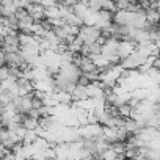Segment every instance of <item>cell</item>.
<instances>
[{
    "mask_svg": "<svg viewBox=\"0 0 160 160\" xmlns=\"http://www.w3.org/2000/svg\"><path fill=\"white\" fill-rule=\"evenodd\" d=\"M77 36L83 42H94L101 39V28L96 27L94 24H82L78 27Z\"/></svg>",
    "mask_w": 160,
    "mask_h": 160,
    "instance_id": "cell-1",
    "label": "cell"
},
{
    "mask_svg": "<svg viewBox=\"0 0 160 160\" xmlns=\"http://www.w3.org/2000/svg\"><path fill=\"white\" fill-rule=\"evenodd\" d=\"M88 88L87 87H82V85H75L74 90L71 91V99L72 102H82L85 99H88Z\"/></svg>",
    "mask_w": 160,
    "mask_h": 160,
    "instance_id": "cell-2",
    "label": "cell"
},
{
    "mask_svg": "<svg viewBox=\"0 0 160 160\" xmlns=\"http://www.w3.org/2000/svg\"><path fill=\"white\" fill-rule=\"evenodd\" d=\"M133 49H135V44H133V42L126 41V39H121L119 44H118V57L122 60V58L129 57V55L133 52Z\"/></svg>",
    "mask_w": 160,
    "mask_h": 160,
    "instance_id": "cell-3",
    "label": "cell"
},
{
    "mask_svg": "<svg viewBox=\"0 0 160 160\" xmlns=\"http://www.w3.org/2000/svg\"><path fill=\"white\" fill-rule=\"evenodd\" d=\"M144 13H146V21L148 22H152V24H158L160 22V13L155 10V7L146 8Z\"/></svg>",
    "mask_w": 160,
    "mask_h": 160,
    "instance_id": "cell-4",
    "label": "cell"
},
{
    "mask_svg": "<svg viewBox=\"0 0 160 160\" xmlns=\"http://www.w3.org/2000/svg\"><path fill=\"white\" fill-rule=\"evenodd\" d=\"M39 138V135H38V130H27L25 132V135H24V144H33L36 140Z\"/></svg>",
    "mask_w": 160,
    "mask_h": 160,
    "instance_id": "cell-5",
    "label": "cell"
},
{
    "mask_svg": "<svg viewBox=\"0 0 160 160\" xmlns=\"http://www.w3.org/2000/svg\"><path fill=\"white\" fill-rule=\"evenodd\" d=\"M124 129L127 130V132H130V133H133V132H137L140 127H138V124H137V121L132 118V116H129V118H126V122H124Z\"/></svg>",
    "mask_w": 160,
    "mask_h": 160,
    "instance_id": "cell-6",
    "label": "cell"
},
{
    "mask_svg": "<svg viewBox=\"0 0 160 160\" xmlns=\"http://www.w3.org/2000/svg\"><path fill=\"white\" fill-rule=\"evenodd\" d=\"M90 83H93V82H91V78H90V75H88L87 72H80V74H78V77H77V80H75V85L88 87Z\"/></svg>",
    "mask_w": 160,
    "mask_h": 160,
    "instance_id": "cell-7",
    "label": "cell"
},
{
    "mask_svg": "<svg viewBox=\"0 0 160 160\" xmlns=\"http://www.w3.org/2000/svg\"><path fill=\"white\" fill-rule=\"evenodd\" d=\"M10 75H8V68L7 66H2L0 68V83L5 82V80H8Z\"/></svg>",
    "mask_w": 160,
    "mask_h": 160,
    "instance_id": "cell-8",
    "label": "cell"
},
{
    "mask_svg": "<svg viewBox=\"0 0 160 160\" xmlns=\"http://www.w3.org/2000/svg\"><path fill=\"white\" fill-rule=\"evenodd\" d=\"M41 5H42L44 8H47V7H53V5H55V0H41Z\"/></svg>",
    "mask_w": 160,
    "mask_h": 160,
    "instance_id": "cell-9",
    "label": "cell"
},
{
    "mask_svg": "<svg viewBox=\"0 0 160 160\" xmlns=\"http://www.w3.org/2000/svg\"><path fill=\"white\" fill-rule=\"evenodd\" d=\"M3 10H5V7H3V3H2V2H0V18L3 16Z\"/></svg>",
    "mask_w": 160,
    "mask_h": 160,
    "instance_id": "cell-10",
    "label": "cell"
}]
</instances>
